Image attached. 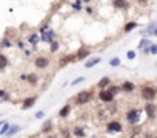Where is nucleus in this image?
<instances>
[{
    "label": "nucleus",
    "instance_id": "nucleus-14",
    "mask_svg": "<svg viewBox=\"0 0 157 138\" xmlns=\"http://www.w3.org/2000/svg\"><path fill=\"white\" fill-rule=\"evenodd\" d=\"M134 28H136V23H128V25L125 26V31H126V32H129V31L134 29Z\"/></svg>",
    "mask_w": 157,
    "mask_h": 138
},
{
    "label": "nucleus",
    "instance_id": "nucleus-1",
    "mask_svg": "<svg viewBox=\"0 0 157 138\" xmlns=\"http://www.w3.org/2000/svg\"><path fill=\"white\" fill-rule=\"evenodd\" d=\"M91 100V92L89 91H82L80 94L75 95V103L77 104H85Z\"/></svg>",
    "mask_w": 157,
    "mask_h": 138
},
{
    "label": "nucleus",
    "instance_id": "nucleus-29",
    "mask_svg": "<svg viewBox=\"0 0 157 138\" xmlns=\"http://www.w3.org/2000/svg\"><path fill=\"white\" fill-rule=\"evenodd\" d=\"M156 138H157V137H156Z\"/></svg>",
    "mask_w": 157,
    "mask_h": 138
},
{
    "label": "nucleus",
    "instance_id": "nucleus-22",
    "mask_svg": "<svg viewBox=\"0 0 157 138\" xmlns=\"http://www.w3.org/2000/svg\"><path fill=\"white\" fill-rule=\"evenodd\" d=\"M50 126H51V123L48 121V123H46L45 126H43V130H48V129H50Z\"/></svg>",
    "mask_w": 157,
    "mask_h": 138
},
{
    "label": "nucleus",
    "instance_id": "nucleus-11",
    "mask_svg": "<svg viewBox=\"0 0 157 138\" xmlns=\"http://www.w3.org/2000/svg\"><path fill=\"white\" fill-rule=\"evenodd\" d=\"M114 5H116L117 8H125L126 6V2H125V0H116Z\"/></svg>",
    "mask_w": 157,
    "mask_h": 138
},
{
    "label": "nucleus",
    "instance_id": "nucleus-27",
    "mask_svg": "<svg viewBox=\"0 0 157 138\" xmlns=\"http://www.w3.org/2000/svg\"><path fill=\"white\" fill-rule=\"evenodd\" d=\"M154 34H156V35H157V29H156V32H154Z\"/></svg>",
    "mask_w": 157,
    "mask_h": 138
},
{
    "label": "nucleus",
    "instance_id": "nucleus-8",
    "mask_svg": "<svg viewBox=\"0 0 157 138\" xmlns=\"http://www.w3.org/2000/svg\"><path fill=\"white\" fill-rule=\"evenodd\" d=\"M36 103V97H31V98H26L25 101H23V109H28V108H31L32 104Z\"/></svg>",
    "mask_w": 157,
    "mask_h": 138
},
{
    "label": "nucleus",
    "instance_id": "nucleus-9",
    "mask_svg": "<svg viewBox=\"0 0 157 138\" xmlns=\"http://www.w3.org/2000/svg\"><path fill=\"white\" fill-rule=\"evenodd\" d=\"M122 89H123V91H126V92H131V91H134V84L129 83V81H125V83H123V86H122Z\"/></svg>",
    "mask_w": 157,
    "mask_h": 138
},
{
    "label": "nucleus",
    "instance_id": "nucleus-26",
    "mask_svg": "<svg viewBox=\"0 0 157 138\" xmlns=\"http://www.w3.org/2000/svg\"><path fill=\"white\" fill-rule=\"evenodd\" d=\"M29 81H31V83H36V77L31 75V77H29Z\"/></svg>",
    "mask_w": 157,
    "mask_h": 138
},
{
    "label": "nucleus",
    "instance_id": "nucleus-25",
    "mask_svg": "<svg viewBox=\"0 0 157 138\" xmlns=\"http://www.w3.org/2000/svg\"><path fill=\"white\" fill-rule=\"evenodd\" d=\"M43 115H45V114H43V112H37V114H36V117H37V118H42Z\"/></svg>",
    "mask_w": 157,
    "mask_h": 138
},
{
    "label": "nucleus",
    "instance_id": "nucleus-16",
    "mask_svg": "<svg viewBox=\"0 0 157 138\" xmlns=\"http://www.w3.org/2000/svg\"><path fill=\"white\" fill-rule=\"evenodd\" d=\"M8 129H9V126H8V124H5V126L2 127V130H0V134H2V135H6Z\"/></svg>",
    "mask_w": 157,
    "mask_h": 138
},
{
    "label": "nucleus",
    "instance_id": "nucleus-20",
    "mask_svg": "<svg viewBox=\"0 0 157 138\" xmlns=\"http://www.w3.org/2000/svg\"><path fill=\"white\" fill-rule=\"evenodd\" d=\"M0 58H2V68H5L6 66V58H5V55H2Z\"/></svg>",
    "mask_w": 157,
    "mask_h": 138
},
{
    "label": "nucleus",
    "instance_id": "nucleus-24",
    "mask_svg": "<svg viewBox=\"0 0 157 138\" xmlns=\"http://www.w3.org/2000/svg\"><path fill=\"white\" fill-rule=\"evenodd\" d=\"M36 40H37V37H36V35H32V37H31V43L34 45V43H36Z\"/></svg>",
    "mask_w": 157,
    "mask_h": 138
},
{
    "label": "nucleus",
    "instance_id": "nucleus-19",
    "mask_svg": "<svg viewBox=\"0 0 157 138\" xmlns=\"http://www.w3.org/2000/svg\"><path fill=\"white\" fill-rule=\"evenodd\" d=\"M134 57H136V52H134V51H129V52H128V58H134Z\"/></svg>",
    "mask_w": 157,
    "mask_h": 138
},
{
    "label": "nucleus",
    "instance_id": "nucleus-23",
    "mask_svg": "<svg viewBox=\"0 0 157 138\" xmlns=\"http://www.w3.org/2000/svg\"><path fill=\"white\" fill-rule=\"evenodd\" d=\"M151 52H153V54H157V46H151Z\"/></svg>",
    "mask_w": 157,
    "mask_h": 138
},
{
    "label": "nucleus",
    "instance_id": "nucleus-2",
    "mask_svg": "<svg viewBox=\"0 0 157 138\" xmlns=\"http://www.w3.org/2000/svg\"><path fill=\"white\" fill-rule=\"evenodd\" d=\"M142 95L145 100H148V101H151V100L156 98V89L154 88H149V86H145L142 89Z\"/></svg>",
    "mask_w": 157,
    "mask_h": 138
},
{
    "label": "nucleus",
    "instance_id": "nucleus-18",
    "mask_svg": "<svg viewBox=\"0 0 157 138\" xmlns=\"http://www.w3.org/2000/svg\"><path fill=\"white\" fill-rule=\"evenodd\" d=\"M88 54H89V51H88V49H86V51H82V52H80V54L77 55V58H83L85 55H88Z\"/></svg>",
    "mask_w": 157,
    "mask_h": 138
},
{
    "label": "nucleus",
    "instance_id": "nucleus-10",
    "mask_svg": "<svg viewBox=\"0 0 157 138\" xmlns=\"http://www.w3.org/2000/svg\"><path fill=\"white\" fill-rule=\"evenodd\" d=\"M99 61H100V58H99V57H96V58H91L89 61H86V65H85V66H86V68H93V66L96 65V63H99Z\"/></svg>",
    "mask_w": 157,
    "mask_h": 138
},
{
    "label": "nucleus",
    "instance_id": "nucleus-12",
    "mask_svg": "<svg viewBox=\"0 0 157 138\" xmlns=\"http://www.w3.org/2000/svg\"><path fill=\"white\" fill-rule=\"evenodd\" d=\"M74 134L77 135V137H83V135H85V132H83L82 129H80V127H74Z\"/></svg>",
    "mask_w": 157,
    "mask_h": 138
},
{
    "label": "nucleus",
    "instance_id": "nucleus-5",
    "mask_svg": "<svg viewBox=\"0 0 157 138\" xmlns=\"http://www.w3.org/2000/svg\"><path fill=\"white\" fill-rule=\"evenodd\" d=\"M108 130H110V132H120L122 126H120L119 121H111V123L108 124Z\"/></svg>",
    "mask_w": 157,
    "mask_h": 138
},
{
    "label": "nucleus",
    "instance_id": "nucleus-6",
    "mask_svg": "<svg viewBox=\"0 0 157 138\" xmlns=\"http://www.w3.org/2000/svg\"><path fill=\"white\" fill-rule=\"evenodd\" d=\"M145 110H147V115L151 117V118H153V117L156 115V106H154L153 103H148L147 108H145Z\"/></svg>",
    "mask_w": 157,
    "mask_h": 138
},
{
    "label": "nucleus",
    "instance_id": "nucleus-7",
    "mask_svg": "<svg viewBox=\"0 0 157 138\" xmlns=\"http://www.w3.org/2000/svg\"><path fill=\"white\" fill-rule=\"evenodd\" d=\"M36 66L37 68H46L48 66V60H46V58H43V57L36 58Z\"/></svg>",
    "mask_w": 157,
    "mask_h": 138
},
{
    "label": "nucleus",
    "instance_id": "nucleus-17",
    "mask_svg": "<svg viewBox=\"0 0 157 138\" xmlns=\"http://www.w3.org/2000/svg\"><path fill=\"white\" fill-rule=\"evenodd\" d=\"M119 63H120V60H119V58H112V60L110 61V65H111V66H117Z\"/></svg>",
    "mask_w": 157,
    "mask_h": 138
},
{
    "label": "nucleus",
    "instance_id": "nucleus-28",
    "mask_svg": "<svg viewBox=\"0 0 157 138\" xmlns=\"http://www.w3.org/2000/svg\"><path fill=\"white\" fill-rule=\"evenodd\" d=\"M50 138H54V137H50Z\"/></svg>",
    "mask_w": 157,
    "mask_h": 138
},
{
    "label": "nucleus",
    "instance_id": "nucleus-13",
    "mask_svg": "<svg viewBox=\"0 0 157 138\" xmlns=\"http://www.w3.org/2000/svg\"><path fill=\"white\" fill-rule=\"evenodd\" d=\"M68 112H69V106H65V108L60 110V117H66Z\"/></svg>",
    "mask_w": 157,
    "mask_h": 138
},
{
    "label": "nucleus",
    "instance_id": "nucleus-15",
    "mask_svg": "<svg viewBox=\"0 0 157 138\" xmlns=\"http://www.w3.org/2000/svg\"><path fill=\"white\" fill-rule=\"evenodd\" d=\"M108 83H110V78H103V80H102V81L99 83V88H105Z\"/></svg>",
    "mask_w": 157,
    "mask_h": 138
},
{
    "label": "nucleus",
    "instance_id": "nucleus-21",
    "mask_svg": "<svg viewBox=\"0 0 157 138\" xmlns=\"http://www.w3.org/2000/svg\"><path fill=\"white\" fill-rule=\"evenodd\" d=\"M82 81H83V78L80 77V78H77V80H74V81H73V84H77V83H82Z\"/></svg>",
    "mask_w": 157,
    "mask_h": 138
},
{
    "label": "nucleus",
    "instance_id": "nucleus-3",
    "mask_svg": "<svg viewBox=\"0 0 157 138\" xmlns=\"http://www.w3.org/2000/svg\"><path fill=\"white\" fill-rule=\"evenodd\" d=\"M126 120L129 121V123H136V121L139 120V110L137 109H133V110H129V112L126 114Z\"/></svg>",
    "mask_w": 157,
    "mask_h": 138
},
{
    "label": "nucleus",
    "instance_id": "nucleus-4",
    "mask_svg": "<svg viewBox=\"0 0 157 138\" xmlns=\"http://www.w3.org/2000/svg\"><path fill=\"white\" fill-rule=\"evenodd\" d=\"M112 95H114V94H112V92L110 91V89H108V91H102V92L99 94V97H100V100H102V101H105V103H110L111 100H112Z\"/></svg>",
    "mask_w": 157,
    "mask_h": 138
}]
</instances>
